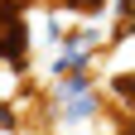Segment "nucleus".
Wrapping results in <instances>:
<instances>
[{
    "instance_id": "obj_1",
    "label": "nucleus",
    "mask_w": 135,
    "mask_h": 135,
    "mask_svg": "<svg viewBox=\"0 0 135 135\" xmlns=\"http://www.w3.org/2000/svg\"><path fill=\"white\" fill-rule=\"evenodd\" d=\"M20 53H24V20L15 0H0V58H20Z\"/></svg>"
},
{
    "instance_id": "obj_2",
    "label": "nucleus",
    "mask_w": 135,
    "mask_h": 135,
    "mask_svg": "<svg viewBox=\"0 0 135 135\" xmlns=\"http://www.w3.org/2000/svg\"><path fill=\"white\" fill-rule=\"evenodd\" d=\"M77 5H92V0H77Z\"/></svg>"
}]
</instances>
